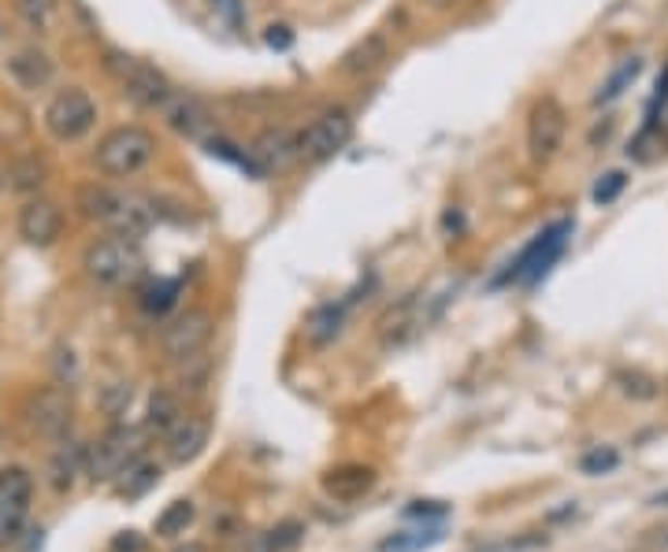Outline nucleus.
I'll list each match as a JSON object with an SVG mask.
<instances>
[{"mask_svg":"<svg viewBox=\"0 0 668 552\" xmlns=\"http://www.w3.org/2000/svg\"><path fill=\"white\" fill-rule=\"evenodd\" d=\"M78 204H83L86 219L101 223L104 230L115 234V238L141 241L152 230V223H157V212L149 208L146 197L126 193V189L86 186L83 197H78Z\"/></svg>","mask_w":668,"mask_h":552,"instance_id":"1","label":"nucleus"},{"mask_svg":"<svg viewBox=\"0 0 668 552\" xmlns=\"http://www.w3.org/2000/svg\"><path fill=\"white\" fill-rule=\"evenodd\" d=\"M97 171L108 178H134L157 160V138L146 126H115L108 130L94 152Z\"/></svg>","mask_w":668,"mask_h":552,"instance_id":"2","label":"nucleus"},{"mask_svg":"<svg viewBox=\"0 0 668 552\" xmlns=\"http://www.w3.org/2000/svg\"><path fill=\"white\" fill-rule=\"evenodd\" d=\"M83 267L97 286L120 289V286L138 283L141 267H146V256H141L138 241L115 238V234H112V238H101V241H94V246L86 249Z\"/></svg>","mask_w":668,"mask_h":552,"instance_id":"3","label":"nucleus"},{"mask_svg":"<svg viewBox=\"0 0 668 552\" xmlns=\"http://www.w3.org/2000/svg\"><path fill=\"white\" fill-rule=\"evenodd\" d=\"M568 238H572V219H557L549 223L546 230H539L535 238H531V246L520 249V256L512 260L509 267H505V275L498 278L502 283H539V278L546 275L549 267L561 260V252L568 246Z\"/></svg>","mask_w":668,"mask_h":552,"instance_id":"4","label":"nucleus"},{"mask_svg":"<svg viewBox=\"0 0 668 552\" xmlns=\"http://www.w3.org/2000/svg\"><path fill=\"white\" fill-rule=\"evenodd\" d=\"M138 456H146V427H112L89 449L86 475L94 482H115Z\"/></svg>","mask_w":668,"mask_h":552,"instance_id":"5","label":"nucleus"},{"mask_svg":"<svg viewBox=\"0 0 668 552\" xmlns=\"http://www.w3.org/2000/svg\"><path fill=\"white\" fill-rule=\"evenodd\" d=\"M34 504V475L23 464H8L0 471V549L15 545L26 530Z\"/></svg>","mask_w":668,"mask_h":552,"instance_id":"6","label":"nucleus"},{"mask_svg":"<svg viewBox=\"0 0 668 552\" xmlns=\"http://www.w3.org/2000/svg\"><path fill=\"white\" fill-rule=\"evenodd\" d=\"M97 123V104L86 89L67 86L45 104V130L57 141H83Z\"/></svg>","mask_w":668,"mask_h":552,"instance_id":"7","label":"nucleus"},{"mask_svg":"<svg viewBox=\"0 0 668 552\" xmlns=\"http://www.w3.org/2000/svg\"><path fill=\"white\" fill-rule=\"evenodd\" d=\"M354 138V120L342 108L316 115V120L297 134V160H309V164H323V160L338 156L342 149Z\"/></svg>","mask_w":668,"mask_h":552,"instance_id":"8","label":"nucleus"},{"mask_svg":"<svg viewBox=\"0 0 668 552\" xmlns=\"http://www.w3.org/2000/svg\"><path fill=\"white\" fill-rule=\"evenodd\" d=\"M104 63H108V71H112L115 83L123 86V93L131 97V101H138L141 108H152V112H157V108L168 101L171 89H175L157 67H149L146 60L123 57V52H108Z\"/></svg>","mask_w":668,"mask_h":552,"instance_id":"9","label":"nucleus"},{"mask_svg":"<svg viewBox=\"0 0 668 552\" xmlns=\"http://www.w3.org/2000/svg\"><path fill=\"white\" fill-rule=\"evenodd\" d=\"M212 334H215V315L209 312V308H189V312H183L164 330L168 360H171V364H183V360H189V356L209 352Z\"/></svg>","mask_w":668,"mask_h":552,"instance_id":"10","label":"nucleus"},{"mask_svg":"<svg viewBox=\"0 0 668 552\" xmlns=\"http://www.w3.org/2000/svg\"><path fill=\"white\" fill-rule=\"evenodd\" d=\"M565 126H568V115L557 97L535 101L528 115V152L535 164H549L557 156V149L565 145Z\"/></svg>","mask_w":668,"mask_h":552,"instance_id":"11","label":"nucleus"},{"mask_svg":"<svg viewBox=\"0 0 668 552\" xmlns=\"http://www.w3.org/2000/svg\"><path fill=\"white\" fill-rule=\"evenodd\" d=\"M71 419H75V401L63 386H45L30 397L26 404V423H30L34 434L49 441H63L71 430Z\"/></svg>","mask_w":668,"mask_h":552,"instance_id":"12","label":"nucleus"},{"mask_svg":"<svg viewBox=\"0 0 668 552\" xmlns=\"http://www.w3.org/2000/svg\"><path fill=\"white\" fill-rule=\"evenodd\" d=\"M160 115H164V123L171 126L175 134H183L189 141H212L215 138V120L209 115V108L201 101H194V97L178 93V89H171L168 101L157 108Z\"/></svg>","mask_w":668,"mask_h":552,"instance_id":"13","label":"nucleus"},{"mask_svg":"<svg viewBox=\"0 0 668 552\" xmlns=\"http://www.w3.org/2000/svg\"><path fill=\"white\" fill-rule=\"evenodd\" d=\"M431 315L423 312V301L420 297H405L401 304H394L391 312L379 319V341L383 349H405L420 338L423 327H428Z\"/></svg>","mask_w":668,"mask_h":552,"instance_id":"14","label":"nucleus"},{"mask_svg":"<svg viewBox=\"0 0 668 552\" xmlns=\"http://www.w3.org/2000/svg\"><path fill=\"white\" fill-rule=\"evenodd\" d=\"M209 438H212V427L205 415H178L175 427L164 434V452L175 467H186L201 456Z\"/></svg>","mask_w":668,"mask_h":552,"instance_id":"15","label":"nucleus"},{"mask_svg":"<svg viewBox=\"0 0 668 552\" xmlns=\"http://www.w3.org/2000/svg\"><path fill=\"white\" fill-rule=\"evenodd\" d=\"M63 230V212L52 201H45V197H34V201L23 204L20 212V238L26 246L34 249H49L52 241L60 238Z\"/></svg>","mask_w":668,"mask_h":552,"instance_id":"16","label":"nucleus"},{"mask_svg":"<svg viewBox=\"0 0 668 552\" xmlns=\"http://www.w3.org/2000/svg\"><path fill=\"white\" fill-rule=\"evenodd\" d=\"M375 486V471L368 464H338L323 475V493L334 497V501L349 504V501H360L368 497Z\"/></svg>","mask_w":668,"mask_h":552,"instance_id":"17","label":"nucleus"},{"mask_svg":"<svg viewBox=\"0 0 668 552\" xmlns=\"http://www.w3.org/2000/svg\"><path fill=\"white\" fill-rule=\"evenodd\" d=\"M252 160H257L260 171H283L297 160V134L286 130H268L260 134L257 145H252Z\"/></svg>","mask_w":668,"mask_h":552,"instance_id":"18","label":"nucleus"},{"mask_svg":"<svg viewBox=\"0 0 668 552\" xmlns=\"http://www.w3.org/2000/svg\"><path fill=\"white\" fill-rule=\"evenodd\" d=\"M346 312H349V301L312 308V315L305 319V341L309 346H331L342 334V327H346Z\"/></svg>","mask_w":668,"mask_h":552,"instance_id":"19","label":"nucleus"},{"mask_svg":"<svg viewBox=\"0 0 668 552\" xmlns=\"http://www.w3.org/2000/svg\"><path fill=\"white\" fill-rule=\"evenodd\" d=\"M8 75H12L23 89H41L52 78V63L38 49H23L8 60Z\"/></svg>","mask_w":668,"mask_h":552,"instance_id":"20","label":"nucleus"},{"mask_svg":"<svg viewBox=\"0 0 668 552\" xmlns=\"http://www.w3.org/2000/svg\"><path fill=\"white\" fill-rule=\"evenodd\" d=\"M157 486H160V464H152L146 456H138L120 478H115V493H120L123 501H138V497H146L149 490H157Z\"/></svg>","mask_w":668,"mask_h":552,"instance_id":"21","label":"nucleus"},{"mask_svg":"<svg viewBox=\"0 0 668 552\" xmlns=\"http://www.w3.org/2000/svg\"><path fill=\"white\" fill-rule=\"evenodd\" d=\"M383 60H386L383 34H368V38L360 41L357 49L346 52V60H342V71H349V75H368V71H375Z\"/></svg>","mask_w":668,"mask_h":552,"instance_id":"22","label":"nucleus"},{"mask_svg":"<svg viewBox=\"0 0 668 552\" xmlns=\"http://www.w3.org/2000/svg\"><path fill=\"white\" fill-rule=\"evenodd\" d=\"M183 415L178 409V397L171 393V389H157V393L149 397V415H146V434H164L175 427V419Z\"/></svg>","mask_w":668,"mask_h":552,"instance_id":"23","label":"nucleus"},{"mask_svg":"<svg viewBox=\"0 0 668 552\" xmlns=\"http://www.w3.org/2000/svg\"><path fill=\"white\" fill-rule=\"evenodd\" d=\"M639 75H643V60H639V57L624 60V63H620V67L606 78V86H602L598 93H594V104H613V101H620V97H624L628 89L635 86Z\"/></svg>","mask_w":668,"mask_h":552,"instance_id":"24","label":"nucleus"},{"mask_svg":"<svg viewBox=\"0 0 668 552\" xmlns=\"http://www.w3.org/2000/svg\"><path fill=\"white\" fill-rule=\"evenodd\" d=\"M197 519V509L194 501H186V497H178V501H171L164 512L157 515V538H178V534L189 530V523Z\"/></svg>","mask_w":668,"mask_h":552,"instance_id":"25","label":"nucleus"},{"mask_svg":"<svg viewBox=\"0 0 668 552\" xmlns=\"http://www.w3.org/2000/svg\"><path fill=\"white\" fill-rule=\"evenodd\" d=\"M86 456H89V452L83 446H63L57 456H52V486H57L60 493L75 486V475L83 471Z\"/></svg>","mask_w":668,"mask_h":552,"instance_id":"26","label":"nucleus"},{"mask_svg":"<svg viewBox=\"0 0 668 552\" xmlns=\"http://www.w3.org/2000/svg\"><path fill=\"white\" fill-rule=\"evenodd\" d=\"M305 541V527L297 519H283L279 527H272L264 538L252 545V552H294Z\"/></svg>","mask_w":668,"mask_h":552,"instance_id":"27","label":"nucleus"},{"mask_svg":"<svg viewBox=\"0 0 668 552\" xmlns=\"http://www.w3.org/2000/svg\"><path fill=\"white\" fill-rule=\"evenodd\" d=\"M178 293H183V283H178V278H157V283H149L146 293H141V308H146L149 315H164L175 308Z\"/></svg>","mask_w":668,"mask_h":552,"instance_id":"28","label":"nucleus"},{"mask_svg":"<svg viewBox=\"0 0 668 552\" xmlns=\"http://www.w3.org/2000/svg\"><path fill=\"white\" fill-rule=\"evenodd\" d=\"M617 386L624 397H635V401H654L657 393H661V386H657V378L643 375V371H620L617 375Z\"/></svg>","mask_w":668,"mask_h":552,"instance_id":"29","label":"nucleus"},{"mask_svg":"<svg viewBox=\"0 0 668 552\" xmlns=\"http://www.w3.org/2000/svg\"><path fill=\"white\" fill-rule=\"evenodd\" d=\"M617 464H620V452L609 449V446H598V449H591V452H583V456H580L583 475H609Z\"/></svg>","mask_w":668,"mask_h":552,"instance_id":"30","label":"nucleus"},{"mask_svg":"<svg viewBox=\"0 0 668 552\" xmlns=\"http://www.w3.org/2000/svg\"><path fill=\"white\" fill-rule=\"evenodd\" d=\"M178 375H183L186 389H205V382H209V375H212V356L201 352V356L183 360V364H178Z\"/></svg>","mask_w":668,"mask_h":552,"instance_id":"31","label":"nucleus"},{"mask_svg":"<svg viewBox=\"0 0 668 552\" xmlns=\"http://www.w3.org/2000/svg\"><path fill=\"white\" fill-rule=\"evenodd\" d=\"M624 186H628L624 171H609V175H602L598 186H594V204H613L620 193H624Z\"/></svg>","mask_w":668,"mask_h":552,"instance_id":"32","label":"nucleus"},{"mask_svg":"<svg viewBox=\"0 0 668 552\" xmlns=\"http://www.w3.org/2000/svg\"><path fill=\"white\" fill-rule=\"evenodd\" d=\"M20 8H23V15H26V20H30L34 26H41L45 20H49L52 0H20Z\"/></svg>","mask_w":668,"mask_h":552,"instance_id":"33","label":"nucleus"},{"mask_svg":"<svg viewBox=\"0 0 668 552\" xmlns=\"http://www.w3.org/2000/svg\"><path fill=\"white\" fill-rule=\"evenodd\" d=\"M141 549H146V541L138 538V530H123L112 541V552H141Z\"/></svg>","mask_w":668,"mask_h":552,"instance_id":"34","label":"nucleus"},{"mask_svg":"<svg viewBox=\"0 0 668 552\" xmlns=\"http://www.w3.org/2000/svg\"><path fill=\"white\" fill-rule=\"evenodd\" d=\"M431 512H435V515H446V509H442V504H435V501H417V504H412V509H409V515H431Z\"/></svg>","mask_w":668,"mask_h":552,"instance_id":"35","label":"nucleus"},{"mask_svg":"<svg viewBox=\"0 0 668 552\" xmlns=\"http://www.w3.org/2000/svg\"><path fill=\"white\" fill-rule=\"evenodd\" d=\"M268 45H279V49H286V45H290V34H286V26H272V30H268Z\"/></svg>","mask_w":668,"mask_h":552,"instance_id":"36","label":"nucleus"},{"mask_svg":"<svg viewBox=\"0 0 668 552\" xmlns=\"http://www.w3.org/2000/svg\"><path fill=\"white\" fill-rule=\"evenodd\" d=\"M175 552H205V545H178Z\"/></svg>","mask_w":668,"mask_h":552,"instance_id":"37","label":"nucleus"},{"mask_svg":"<svg viewBox=\"0 0 668 552\" xmlns=\"http://www.w3.org/2000/svg\"><path fill=\"white\" fill-rule=\"evenodd\" d=\"M438 4H449V0H438Z\"/></svg>","mask_w":668,"mask_h":552,"instance_id":"38","label":"nucleus"},{"mask_svg":"<svg viewBox=\"0 0 668 552\" xmlns=\"http://www.w3.org/2000/svg\"><path fill=\"white\" fill-rule=\"evenodd\" d=\"M0 441H4V430H0Z\"/></svg>","mask_w":668,"mask_h":552,"instance_id":"39","label":"nucleus"}]
</instances>
